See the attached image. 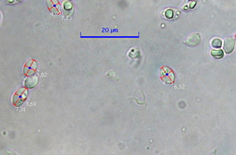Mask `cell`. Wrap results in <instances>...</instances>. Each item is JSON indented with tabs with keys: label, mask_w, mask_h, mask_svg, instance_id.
<instances>
[{
	"label": "cell",
	"mask_w": 236,
	"mask_h": 155,
	"mask_svg": "<svg viewBox=\"0 0 236 155\" xmlns=\"http://www.w3.org/2000/svg\"><path fill=\"white\" fill-rule=\"evenodd\" d=\"M37 68V65L36 62L32 60H30L26 63L24 68V73L28 76L34 74Z\"/></svg>",
	"instance_id": "1"
},
{
	"label": "cell",
	"mask_w": 236,
	"mask_h": 155,
	"mask_svg": "<svg viewBox=\"0 0 236 155\" xmlns=\"http://www.w3.org/2000/svg\"><path fill=\"white\" fill-rule=\"evenodd\" d=\"M47 7L53 13L60 14L61 12L60 4L57 0H47Z\"/></svg>",
	"instance_id": "2"
},
{
	"label": "cell",
	"mask_w": 236,
	"mask_h": 155,
	"mask_svg": "<svg viewBox=\"0 0 236 155\" xmlns=\"http://www.w3.org/2000/svg\"><path fill=\"white\" fill-rule=\"evenodd\" d=\"M235 41L232 37L227 38L224 41V49L226 54L231 53L234 50Z\"/></svg>",
	"instance_id": "3"
},
{
	"label": "cell",
	"mask_w": 236,
	"mask_h": 155,
	"mask_svg": "<svg viewBox=\"0 0 236 155\" xmlns=\"http://www.w3.org/2000/svg\"><path fill=\"white\" fill-rule=\"evenodd\" d=\"M211 55L215 59L220 60L222 59L224 56V53L222 49L214 50L213 49L211 51Z\"/></svg>",
	"instance_id": "4"
},
{
	"label": "cell",
	"mask_w": 236,
	"mask_h": 155,
	"mask_svg": "<svg viewBox=\"0 0 236 155\" xmlns=\"http://www.w3.org/2000/svg\"><path fill=\"white\" fill-rule=\"evenodd\" d=\"M213 47L215 48H220L222 46V40L219 38H215L211 43Z\"/></svg>",
	"instance_id": "5"
},
{
	"label": "cell",
	"mask_w": 236,
	"mask_h": 155,
	"mask_svg": "<svg viewBox=\"0 0 236 155\" xmlns=\"http://www.w3.org/2000/svg\"><path fill=\"white\" fill-rule=\"evenodd\" d=\"M24 100L23 99H20V100H19L18 101L16 102V103L15 104V105L17 106H19L21 105L23 103V101H24Z\"/></svg>",
	"instance_id": "6"
},
{
	"label": "cell",
	"mask_w": 236,
	"mask_h": 155,
	"mask_svg": "<svg viewBox=\"0 0 236 155\" xmlns=\"http://www.w3.org/2000/svg\"><path fill=\"white\" fill-rule=\"evenodd\" d=\"M25 90L26 89L25 88H21L19 90H18V91L16 93V94H17L19 95H22V94L24 93V92L25 91Z\"/></svg>",
	"instance_id": "7"
},
{
	"label": "cell",
	"mask_w": 236,
	"mask_h": 155,
	"mask_svg": "<svg viewBox=\"0 0 236 155\" xmlns=\"http://www.w3.org/2000/svg\"><path fill=\"white\" fill-rule=\"evenodd\" d=\"M19 95H17V94H16V95H14V98H13V103H14V104H15L16 103V102L18 100L19 98Z\"/></svg>",
	"instance_id": "8"
},
{
	"label": "cell",
	"mask_w": 236,
	"mask_h": 155,
	"mask_svg": "<svg viewBox=\"0 0 236 155\" xmlns=\"http://www.w3.org/2000/svg\"><path fill=\"white\" fill-rule=\"evenodd\" d=\"M27 95H28V91H27V90L26 89L25 90V91L24 92V93L22 95V98L25 100L26 98V97H27Z\"/></svg>",
	"instance_id": "9"
},
{
	"label": "cell",
	"mask_w": 236,
	"mask_h": 155,
	"mask_svg": "<svg viewBox=\"0 0 236 155\" xmlns=\"http://www.w3.org/2000/svg\"></svg>",
	"instance_id": "10"
}]
</instances>
